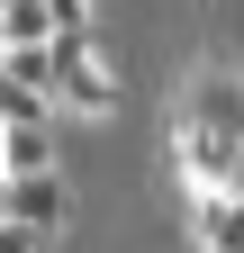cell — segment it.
<instances>
[{
    "label": "cell",
    "instance_id": "6da1fadb",
    "mask_svg": "<svg viewBox=\"0 0 244 253\" xmlns=\"http://www.w3.org/2000/svg\"><path fill=\"white\" fill-rule=\"evenodd\" d=\"M172 163L181 190H235L244 199V73L208 63V73L181 82V109H172Z\"/></svg>",
    "mask_w": 244,
    "mask_h": 253
},
{
    "label": "cell",
    "instance_id": "7a4b0ae2",
    "mask_svg": "<svg viewBox=\"0 0 244 253\" xmlns=\"http://www.w3.org/2000/svg\"><path fill=\"white\" fill-rule=\"evenodd\" d=\"M54 109L118 118V73L100 63V37H54Z\"/></svg>",
    "mask_w": 244,
    "mask_h": 253
},
{
    "label": "cell",
    "instance_id": "3957f363",
    "mask_svg": "<svg viewBox=\"0 0 244 253\" xmlns=\"http://www.w3.org/2000/svg\"><path fill=\"white\" fill-rule=\"evenodd\" d=\"M9 217H18V226H37V235H64V217H73L64 172H18V181H9Z\"/></svg>",
    "mask_w": 244,
    "mask_h": 253
},
{
    "label": "cell",
    "instance_id": "277c9868",
    "mask_svg": "<svg viewBox=\"0 0 244 253\" xmlns=\"http://www.w3.org/2000/svg\"><path fill=\"white\" fill-rule=\"evenodd\" d=\"M190 244L199 253H244V199L235 190H199L190 199Z\"/></svg>",
    "mask_w": 244,
    "mask_h": 253
},
{
    "label": "cell",
    "instance_id": "5b68a950",
    "mask_svg": "<svg viewBox=\"0 0 244 253\" xmlns=\"http://www.w3.org/2000/svg\"><path fill=\"white\" fill-rule=\"evenodd\" d=\"M0 37L9 45H54L64 27H54V0H0Z\"/></svg>",
    "mask_w": 244,
    "mask_h": 253
},
{
    "label": "cell",
    "instance_id": "8992f818",
    "mask_svg": "<svg viewBox=\"0 0 244 253\" xmlns=\"http://www.w3.org/2000/svg\"><path fill=\"white\" fill-rule=\"evenodd\" d=\"M45 118H54V90H27L0 73V126H45Z\"/></svg>",
    "mask_w": 244,
    "mask_h": 253
},
{
    "label": "cell",
    "instance_id": "52a82bcc",
    "mask_svg": "<svg viewBox=\"0 0 244 253\" xmlns=\"http://www.w3.org/2000/svg\"><path fill=\"white\" fill-rule=\"evenodd\" d=\"M18 172H54V118L45 126H9V181Z\"/></svg>",
    "mask_w": 244,
    "mask_h": 253
},
{
    "label": "cell",
    "instance_id": "ba28073f",
    "mask_svg": "<svg viewBox=\"0 0 244 253\" xmlns=\"http://www.w3.org/2000/svg\"><path fill=\"white\" fill-rule=\"evenodd\" d=\"M54 27L64 37H90V0H54Z\"/></svg>",
    "mask_w": 244,
    "mask_h": 253
},
{
    "label": "cell",
    "instance_id": "9c48e42d",
    "mask_svg": "<svg viewBox=\"0 0 244 253\" xmlns=\"http://www.w3.org/2000/svg\"><path fill=\"white\" fill-rule=\"evenodd\" d=\"M0 253H45V235H37V226H18V217H9V226H0Z\"/></svg>",
    "mask_w": 244,
    "mask_h": 253
},
{
    "label": "cell",
    "instance_id": "30bf717a",
    "mask_svg": "<svg viewBox=\"0 0 244 253\" xmlns=\"http://www.w3.org/2000/svg\"><path fill=\"white\" fill-rule=\"evenodd\" d=\"M0 190H9V126H0Z\"/></svg>",
    "mask_w": 244,
    "mask_h": 253
},
{
    "label": "cell",
    "instance_id": "8fae6325",
    "mask_svg": "<svg viewBox=\"0 0 244 253\" xmlns=\"http://www.w3.org/2000/svg\"><path fill=\"white\" fill-rule=\"evenodd\" d=\"M0 226H9V190H0Z\"/></svg>",
    "mask_w": 244,
    "mask_h": 253
},
{
    "label": "cell",
    "instance_id": "7c38bea8",
    "mask_svg": "<svg viewBox=\"0 0 244 253\" xmlns=\"http://www.w3.org/2000/svg\"><path fill=\"white\" fill-rule=\"evenodd\" d=\"M0 63H9V37H0Z\"/></svg>",
    "mask_w": 244,
    "mask_h": 253
}]
</instances>
